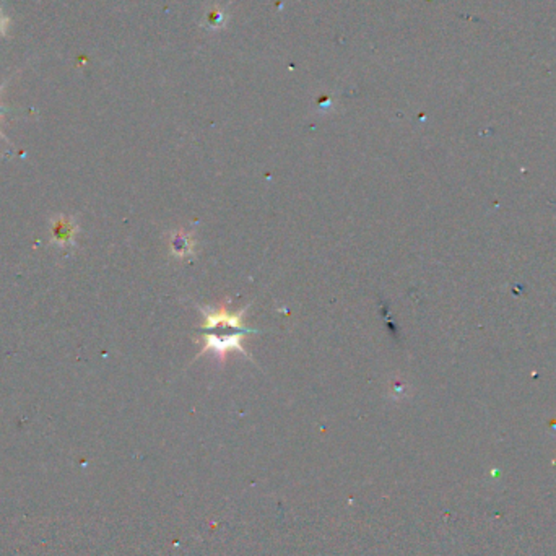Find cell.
<instances>
[{
	"instance_id": "1",
	"label": "cell",
	"mask_w": 556,
	"mask_h": 556,
	"mask_svg": "<svg viewBox=\"0 0 556 556\" xmlns=\"http://www.w3.org/2000/svg\"><path fill=\"white\" fill-rule=\"evenodd\" d=\"M247 332H235V333H216V332H205L204 338V347L202 350L197 353V357H204L205 353H214L216 358H218L220 363H225L226 354L231 352H240L245 354L247 359L252 358L249 357V353L246 352V348L242 347V338H245Z\"/></svg>"
},
{
	"instance_id": "2",
	"label": "cell",
	"mask_w": 556,
	"mask_h": 556,
	"mask_svg": "<svg viewBox=\"0 0 556 556\" xmlns=\"http://www.w3.org/2000/svg\"><path fill=\"white\" fill-rule=\"evenodd\" d=\"M249 306H246L245 309L241 311H230L228 309V304L223 303L220 304L218 309L214 308H205V306H199L197 309L204 314V324L200 326L202 330H215V329H235L237 332H247V333H257V330H251L245 326V312Z\"/></svg>"
},
{
	"instance_id": "3",
	"label": "cell",
	"mask_w": 556,
	"mask_h": 556,
	"mask_svg": "<svg viewBox=\"0 0 556 556\" xmlns=\"http://www.w3.org/2000/svg\"><path fill=\"white\" fill-rule=\"evenodd\" d=\"M78 233H80V226L75 216L72 215H56L49 221L51 245L61 249L75 246Z\"/></svg>"
},
{
	"instance_id": "4",
	"label": "cell",
	"mask_w": 556,
	"mask_h": 556,
	"mask_svg": "<svg viewBox=\"0 0 556 556\" xmlns=\"http://www.w3.org/2000/svg\"><path fill=\"white\" fill-rule=\"evenodd\" d=\"M169 249L171 254L178 259H185L195 251V240L192 231L178 230L171 233V240H169Z\"/></svg>"
},
{
	"instance_id": "5",
	"label": "cell",
	"mask_w": 556,
	"mask_h": 556,
	"mask_svg": "<svg viewBox=\"0 0 556 556\" xmlns=\"http://www.w3.org/2000/svg\"><path fill=\"white\" fill-rule=\"evenodd\" d=\"M8 26V18L2 13V8H0V36H5V31H7Z\"/></svg>"
},
{
	"instance_id": "6",
	"label": "cell",
	"mask_w": 556,
	"mask_h": 556,
	"mask_svg": "<svg viewBox=\"0 0 556 556\" xmlns=\"http://www.w3.org/2000/svg\"><path fill=\"white\" fill-rule=\"evenodd\" d=\"M4 87H5V83L0 85V92H2V88H4ZM5 113H8V109H7V108H4V106H0V119H2V116H4ZM0 137H2V139H4L5 142H8V144H10V140L7 139V135H5L2 130H0Z\"/></svg>"
}]
</instances>
